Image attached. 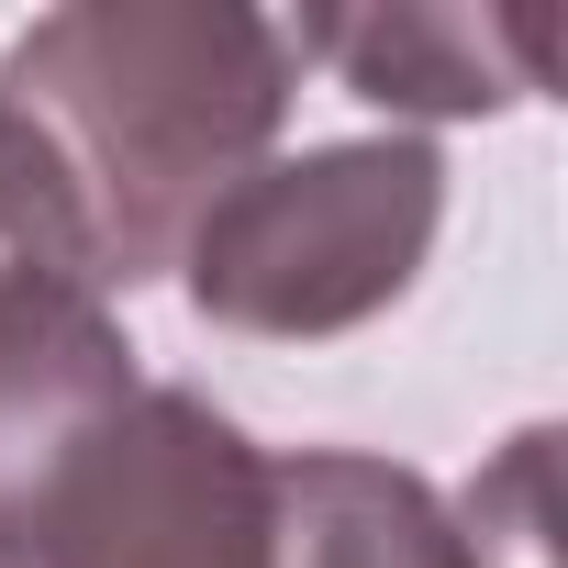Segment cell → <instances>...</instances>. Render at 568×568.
I'll return each mask as SVG.
<instances>
[{"instance_id":"6da1fadb","label":"cell","mask_w":568,"mask_h":568,"mask_svg":"<svg viewBox=\"0 0 568 568\" xmlns=\"http://www.w3.org/2000/svg\"><path fill=\"white\" fill-rule=\"evenodd\" d=\"M302 90V45L245 0H79L12 34L0 101L57 156L112 302L179 267L190 223L267 168Z\"/></svg>"},{"instance_id":"277c9868","label":"cell","mask_w":568,"mask_h":568,"mask_svg":"<svg viewBox=\"0 0 568 568\" xmlns=\"http://www.w3.org/2000/svg\"><path fill=\"white\" fill-rule=\"evenodd\" d=\"M278 457L201 390L145 379L34 501L12 568H267Z\"/></svg>"},{"instance_id":"7a4b0ae2","label":"cell","mask_w":568,"mask_h":568,"mask_svg":"<svg viewBox=\"0 0 568 568\" xmlns=\"http://www.w3.org/2000/svg\"><path fill=\"white\" fill-rule=\"evenodd\" d=\"M446 223V156L424 134H346L245 168L179 245V291L201 324L256 346H324L379 324Z\"/></svg>"},{"instance_id":"3957f363","label":"cell","mask_w":568,"mask_h":568,"mask_svg":"<svg viewBox=\"0 0 568 568\" xmlns=\"http://www.w3.org/2000/svg\"><path fill=\"white\" fill-rule=\"evenodd\" d=\"M145 390L134 335L112 313L101 245L34 145V123L0 101V568H12L57 468Z\"/></svg>"},{"instance_id":"8992f818","label":"cell","mask_w":568,"mask_h":568,"mask_svg":"<svg viewBox=\"0 0 568 568\" xmlns=\"http://www.w3.org/2000/svg\"><path fill=\"white\" fill-rule=\"evenodd\" d=\"M267 568H490V557L424 468H390L357 446H302V457H278Z\"/></svg>"},{"instance_id":"5b68a950","label":"cell","mask_w":568,"mask_h":568,"mask_svg":"<svg viewBox=\"0 0 568 568\" xmlns=\"http://www.w3.org/2000/svg\"><path fill=\"white\" fill-rule=\"evenodd\" d=\"M291 45L402 123H479L546 90V23L524 12H313Z\"/></svg>"}]
</instances>
